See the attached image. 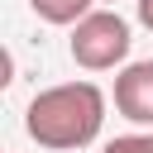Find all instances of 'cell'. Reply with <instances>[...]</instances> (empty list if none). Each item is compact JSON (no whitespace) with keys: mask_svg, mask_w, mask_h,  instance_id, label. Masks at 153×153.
<instances>
[{"mask_svg":"<svg viewBox=\"0 0 153 153\" xmlns=\"http://www.w3.org/2000/svg\"><path fill=\"white\" fill-rule=\"evenodd\" d=\"M105 124V91L96 81H57L48 91H38L24 110V129L38 148L53 153H72L100 139Z\"/></svg>","mask_w":153,"mask_h":153,"instance_id":"6da1fadb","label":"cell"},{"mask_svg":"<svg viewBox=\"0 0 153 153\" xmlns=\"http://www.w3.org/2000/svg\"><path fill=\"white\" fill-rule=\"evenodd\" d=\"M100 153H153V129H139V134H120V139H110Z\"/></svg>","mask_w":153,"mask_h":153,"instance_id":"5b68a950","label":"cell"},{"mask_svg":"<svg viewBox=\"0 0 153 153\" xmlns=\"http://www.w3.org/2000/svg\"><path fill=\"white\" fill-rule=\"evenodd\" d=\"M115 110L129 124L153 129V57L148 62H124L115 72Z\"/></svg>","mask_w":153,"mask_h":153,"instance_id":"3957f363","label":"cell"},{"mask_svg":"<svg viewBox=\"0 0 153 153\" xmlns=\"http://www.w3.org/2000/svg\"><path fill=\"white\" fill-rule=\"evenodd\" d=\"M43 24H76L96 10V0H29Z\"/></svg>","mask_w":153,"mask_h":153,"instance_id":"277c9868","label":"cell"},{"mask_svg":"<svg viewBox=\"0 0 153 153\" xmlns=\"http://www.w3.org/2000/svg\"><path fill=\"white\" fill-rule=\"evenodd\" d=\"M129 19L110 5H96L86 19L72 24V38H67V53L81 72H115L129 62Z\"/></svg>","mask_w":153,"mask_h":153,"instance_id":"7a4b0ae2","label":"cell"},{"mask_svg":"<svg viewBox=\"0 0 153 153\" xmlns=\"http://www.w3.org/2000/svg\"><path fill=\"white\" fill-rule=\"evenodd\" d=\"M96 5H115V0H96Z\"/></svg>","mask_w":153,"mask_h":153,"instance_id":"52a82bcc","label":"cell"},{"mask_svg":"<svg viewBox=\"0 0 153 153\" xmlns=\"http://www.w3.org/2000/svg\"><path fill=\"white\" fill-rule=\"evenodd\" d=\"M134 10H139V24H143V29H148V33H153V0H139V5H134Z\"/></svg>","mask_w":153,"mask_h":153,"instance_id":"8992f818","label":"cell"}]
</instances>
